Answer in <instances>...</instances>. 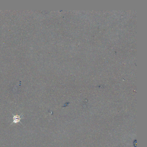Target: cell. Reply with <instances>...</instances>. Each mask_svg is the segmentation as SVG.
Returning a JSON list of instances; mask_svg holds the SVG:
<instances>
[{
  "mask_svg": "<svg viewBox=\"0 0 147 147\" xmlns=\"http://www.w3.org/2000/svg\"><path fill=\"white\" fill-rule=\"evenodd\" d=\"M13 115V121L12 123H17L19 122H20V123H21V119L23 117V116L22 114H20V115Z\"/></svg>",
  "mask_w": 147,
  "mask_h": 147,
  "instance_id": "obj_1",
  "label": "cell"
}]
</instances>
